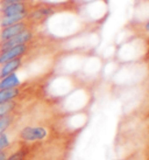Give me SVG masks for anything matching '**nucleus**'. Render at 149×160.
Segmentation results:
<instances>
[{"label":"nucleus","mask_w":149,"mask_h":160,"mask_svg":"<svg viewBox=\"0 0 149 160\" xmlns=\"http://www.w3.org/2000/svg\"><path fill=\"white\" fill-rule=\"evenodd\" d=\"M15 145H17V142H14L11 139L8 132L0 136V152L6 151V150H12L15 147Z\"/></svg>","instance_id":"10"},{"label":"nucleus","mask_w":149,"mask_h":160,"mask_svg":"<svg viewBox=\"0 0 149 160\" xmlns=\"http://www.w3.org/2000/svg\"><path fill=\"white\" fill-rule=\"evenodd\" d=\"M23 82L20 80V77L18 76L17 72L11 74V75L6 76L4 78L0 80V90L1 89H9V88H15L22 84Z\"/></svg>","instance_id":"8"},{"label":"nucleus","mask_w":149,"mask_h":160,"mask_svg":"<svg viewBox=\"0 0 149 160\" xmlns=\"http://www.w3.org/2000/svg\"><path fill=\"white\" fill-rule=\"evenodd\" d=\"M17 146V145H15ZM13 151V148L12 150H6V151H1L0 152V160H5L6 158H7V156H8L11 152Z\"/></svg>","instance_id":"12"},{"label":"nucleus","mask_w":149,"mask_h":160,"mask_svg":"<svg viewBox=\"0 0 149 160\" xmlns=\"http://www.w3.org/2000/svg\"><path fill=\"white\" fill-rule=\"evenodd\" d=\"M23 101H11V102L0 103V118L13 112L21 111V104Z\"/></svg>","instance_id":"7"},{"label":"nucleus","mask_w":149,"mask_h":160,"mask_svg":"<svg viewBox=\"0 0 149 160\" xmlns=\"http://www.w3.org/2000/svg\"><path fill=\"white\" fill-rule=\"evenodd\" d=\"M27 1H31V0H0V6L8 4H15V2H27Z\"/></svg>","instance_id":"11"},{"label":"nucleus","mask_w":149,"mask_h":160,"mask_svg":"<svg viewBox=\"0 0 149 160\" xmlns=\"http://www.w3.org/2000/svg\"><path fill=\"white\" fill-rule=\"evenodd\" d=\"M142 28H143V31H145L146 33H149V20H147V21L142 25Z\"/></svg>","instance_id":"13"},{"label":"nucleus","mask_w":149,"mask_h":160,"mask_svg":"<svg viewBox=\"0 0 149 160\" xmlns=\"http://www.w3.org/2000/svg\"><path fill=\"white\" fill-rule=\"evenodd\" d=\"M35 42L31 41V42L26 43V45H19L0 52V66L4 64L5 62H8L11 60H14V58H23V56L29 55L31 52H33V49L35 48Z\"/></svg>","instance_id":"1"},{"label":"nucleus","mask_w":149,"mask_h":160,"mask_svg":"<svg viewBox=\"0 0 149 160\" xmlns=\"http://www.w3.org/2000/svg\"><path fill=\"white\" fill-rule=\"evenodd\" d=\"M35 38H36L35 28L27 29V31L22 32V33L13 36V38H11L8 40L4 41V42H0V52L6 50V49L8 48H12V47H15V46L29 43V42L35 40Z\"/></svg>","instance_id":"2"},{"label":"nucleus","mask_w":149,"mask_h":160,"mask_svg":"<svg viewBox=\"0 0 149 160\" xmlns=\"http://www.w3.org/2000/svg\"><path fill=\"white\" fill-rule=\"evenodd\" d=\"M34 0L27 2H15L0 6V17L6 15H17V14H29L35 7Z\"/></svg>","instance_id":"3"},{"label":"nucleus","mask_w":149,"mask_h":160,"mask_svg":"<svg viewBox=\"0 0 149 160\" xmlns=\"http://www.w3.org/2000/svg\"><path fill=\"white\" fill-rule=\"evenodd\" d=\"M28 18V14H17V15H6V17H0V28L12 26L14 23L25 21Z\"/></svg>","instance_id":"9"},{"label":"nucleus","mask_w":149,"mask_h":160,"mask_svg":"<svg viewBox=\"0 0 149 160\" xmlns=\"http://www.w3.org/2000/svg\"><path fill=\"white\" fill-rule=\"evenodd\" d=\"M31 28H35V25L31 22L28 19L25 20V21H21V22L14 23L12 26L0 28V42H4V41L18 35V34H20L22 32L27 31V29H31Z\"/></svg>","instance_id":"4"},{"label":"nucleus","mask_w":149,"mask_h":160,"mask_svg":"<svg viewBox=\"0 0 149 160\" xmlns=\"http://www.w3.org/2000/svg\"><path fill=\"white\" fill-rule=\"evenodd\" d=\"M26 58L27 56L14 58V60H11L8 62H5L4 64H1L0 66V80L6 77V76L11 75V74L17 72L21 68H23L25 63H26Z\"/></svg>","instance_id":"5"},{"label":"nucleus","mask_w":149,"mask_h":160,"mask_svg":"<svg viewBox=\"0 0 149 160\" xmlns=\"http://www.w3.org/2000/svg\"><path fill=\"white\" fill-rule=\"evenodd\" d=\"M20 115H21V111L13 112V113H9V115H6L0 118V136L6 132H11L17 126V124L19 123Z\"/></svg>","instance_id":"6"}]
</instances>
